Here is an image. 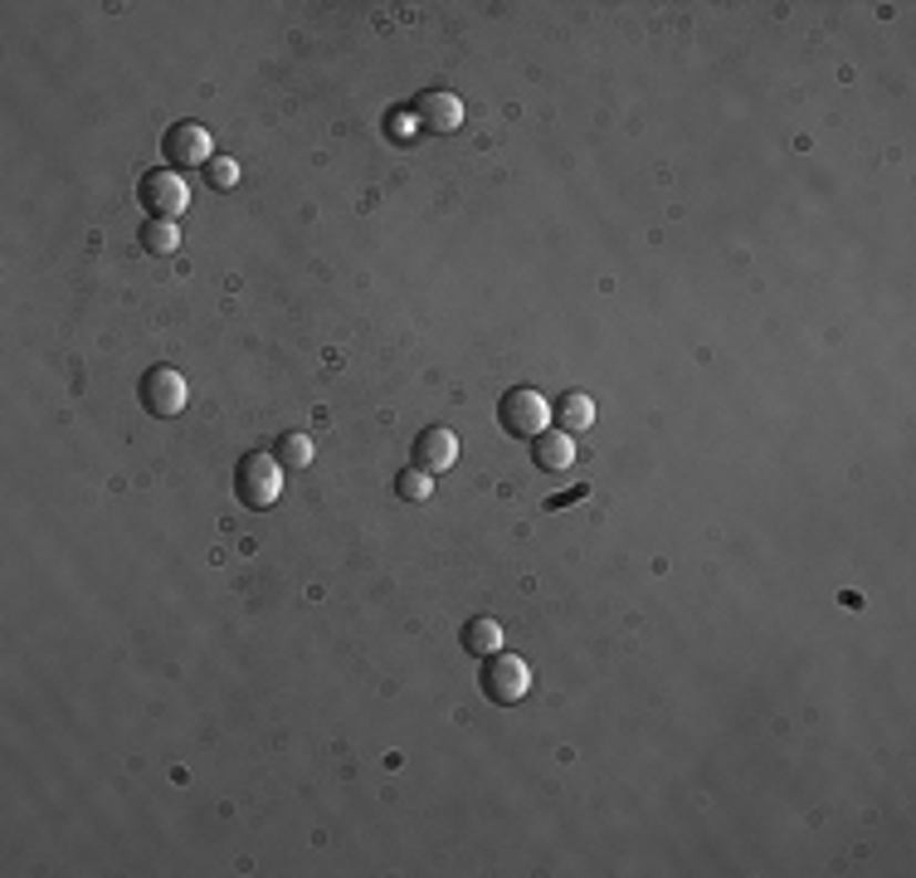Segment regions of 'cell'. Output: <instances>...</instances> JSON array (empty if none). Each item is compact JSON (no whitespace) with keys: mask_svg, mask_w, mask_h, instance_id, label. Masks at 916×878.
<instances>
[{"mask_svg":"<svg viewBox=\"0 0 916 878\" xmlns=\"http://www.w3.org/2000/svg\"><path fill=\"white\" fill-rule=\"evenodd\" d=\"M463 650L478 654V658L497 654V650H503V625H497V620H487V615L469 620V625H463Z\"/></svg>","mask_w":916,"mask_h":878,"instance_id":"8fae6325","label":"cell"},{"mask_svg":"<svg viewBox=\"0 0 916 878\" xmlns=\"http://www.w3.org/2000/svg\"><path fill=\"white\" fill-rule=\"evenodd\" d=\"M497 420H503L507 435L536 439V435H546V425H552V406H546V396L536 386H512L503 396V406H497Z\"/></svg>","mask_w":916,"mask_h":878,"instance_id":"7a4b0ae2","label":"cell"},{"mask_svg":"<svg viewBox=\"0 0 916 878\" xmlns=\"http://www.w3.org/2000/svg\"><path fill=\"white\" fill-rule=\"evenodd\" d=\"M527 688H532V668H527V658H517V654H487V664H483V693H487V703H522L527 698Z\"/></svg>","mask_w":916,"mask_h":878,"instance_id":"3957f363","label":"cell"},{"mask_svg":"<svg viewBox=\"0 0 916 878\" xmlns=\"http://www.w3.org/2000/svg\"><path fill=\"white\" fill-rule=\"evenodd\" d=\"M191 400V386L181 371H171V366H156V371L142 376V406L146 415H156V420H171V415H181Z\"/></svg>","mask_w":916,"mask_h":878,"instance_id":"5b68a950","label":"cell"},{"mask_svg":"<svg viewBox=\"0 0 916 878\" xmlns=\"http://www.w3.org/2000/svg\"><path fill=\"white\" fill-rule=\"evenodd\" d=\"M532 455H536V463H542V469H552V473L570 469V463H576V435H560V430L536 435V439H532Z\"/></svg>","mask_w":916,"mask_h":878,"instance_id":"9c48e42d","label":"cell"},{"mask_svg":"<svg viewBox=\"0 0 916 878\" xmlns=\"http://www.w3.org/2000/svg\"><path fill=\"white\" fill-rule=\"evenodd\" d=\"M414 113H420V122H424L430 132H439V137H444V132H459V127H463V103H459L454 93H444V89L424 93Z\"/></svg>","mask_w":916,"mask_h":878,"instance_id":"ba28073f","label":"cell"},{"mask_svg":"<svg viewBox=\"0 0 916 878\" xmlns=\"http://www.w3.org/2000/svg\"><path fill=\"white\" fill-rule=\"evenodd\" d=\"M142 244L152 254H176V244H181L176 220H146V225H142Z\"/></svg>","mask_w":916,"mask_h":878,"instance_id":"7c38bea8","label":"cell"},{"mask_svg":"<svg viewBox=\"0 0 916 878\" xmlns=\"http://www.w3.org/2000/svg\"><path fill=\"white\" fill-rule=\"evenodd\" d=\"M459 463V435L444 430V425H434V430H424L414 439V469L424 473H444Z\"/></svg>","mask_w":916,"mask_h":878,"instance_id":"52a82bcc","label":"cell"},{"mask_svg":"<svg viewBox=\"0 0 916 878\" xmlns=\"http://www.w3.org/2000/svg\"><path fill=\"white\" fill-rule=\"evenodd\" d=\"M235 493H239V503L254 512L274 508L278 493H284V463H278V455L249 449V455L235 463Z\"/></svg>","mask_w":916,"mask_h":878,"instance_id":"6da1fadb","label":"cell"},{"mask_svg":"<svg viewBox=\"0 0 916 878\" xmlns=\"http://www.w3.org/2000/svg\"><path fill=\"white\" fill-rule=\"evenodd\" d=\"M552 420H556V430H560V435H580V430H590V425H595V400L585 396V390H570V396L552 410Z\"/></svg>","mask_w":916,"mask_h":878,"instance_id":"30bf717a","label":"cell"},{"mask_svg":"<svg viewBox=\"0 0 916 878\" xmlns=\"http://www.w3.org/2000/svg\"><path fill=\"white\" fill-rule=\"evenodd\" d=\"M137 195H142V205H146V215L152 220H176L191 205V186H186V176H176V171H146Z\"/></svg>","mask_w":916,"mask_h":878,"instance_id":"277c9868","label":"cell"},{"mask_svg":"<svg viewBox=\"0 0 916 878\" xmlns=\"http://www.w3.org/2000/svg\"><path fill=\"white\" fill-rule=\"evenodd\" d=\"M395 493L405 498V503H424V498L434 493V479H430L424 469H405V473L395 479Z\"/></svg>","mask_w":916,"mask_h":878,"instance_id":"5bb4252c","label":"cell"},{"mask_svg":"<svg viewBox=\"0 0 916 878\" xmlns=\"http://www.w3.org/2000/svg\"><path fill=\"white\" fill-rule=\"evenodd\" d=\"M576 498H585V483H580V488H570V493H560V498H552V503H546V508H560V503H576Z\"/></svg>","mask_w":916,"mask_h":878,"instance_id":"2e32d148","label":"cell"},{"mask_svg":"<svg viewBox=\"0 0 916 878\" xmlns=\"http://www.w3.org/2000/svg\"><path fill=\"white\" fill-rule=\"evenodd\" d=\"M278 463H284V469H308V463H312V439L308 435H284V439H278Z\"/></svg>","mask_w":916,"mask_h":878,"instance_id":"4fadbf2b","label":"cell"},{"mask_svg":"<svg viewBox=\"0 0 916 878\" xmlns=\"http://www.w3.org/2000/svg\"><path fill=\"white\" fill-rule=\"evenodd\" d=\"M205 176H210L215 191H229L239 181V162H235V156H215V162L205 166Z\"/></svg>","mask_w":916,"mask_h":878,"instance_id":"9a60e30c","label":"cell"},{"mask_svg":"<svg viewBox=\"0 0 916 878\" xmlns=\"http://www.w3.org/2000/svg\"><path fill=\"white\" fill-rule=\"evenodd\" d=\"M162 152L171 166H210V132L200 122H176V127H166Z\"/></svg>","mask_w":916,"mask_h":878,"instance_id":"8992f818","label":"cell"}]
</instances>
